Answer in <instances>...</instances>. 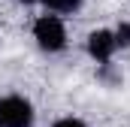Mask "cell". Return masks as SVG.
Segmentation results:
<instances>
[{
  "mask_svg": "<svg viewBox=\"0 0 130 127\" xmlns=\"http://www.w3.org/2000/svg\"><path fill=\"white\" fill-rule=\"evenodd\" d=\"M21 3H36V0H21Z\"/></svg>",
  "mask_w": 130,
  "mask_h": 127,
  "instance_id": "8",
  "label": "cell"
},
{
  "mask_svg": "<svg viewBox=\"0 0 130 127\" xmlns=\"http://www.w3.org/2000/svg\"><path fill=\"white\" fill-rule=\"evenodd\" d=\"M0 127H33V106L24 97H0Z\"/></svg>",
  "mask_w": 130,
  "mask_h": 127,
  "instance_id": "2",
  "label": "cell"
},
{
  "mask_svg": "<svg viewBox=\"0 0 130 127\" xmlns=\"http://www.w3.org/2000/svg\"><path fill=\"white\" fill-rule=\"evenodd\" d=\"M115 42H118L121 49H127V45H130V21H121V24H118V30H115Z\"/></svg>",
  "mask_w": 130,
  "mask_h": 127,
  "instance_id": "6",
  "label": "cell"
},
{
  "mask_svg": "<svg viewBox=\"0 0 130 127\" xmlns=\"http://www.w3.org/2000/svg\"><path fill=\"white\" fill-rule=\"evenodd\" d=\"M33 36H36L39 49H45V52H61L67 45V30L58 15H42L33 24Z\"/></svg>",
  "mask_w": 130,
  "mask_h": 127,
  "instance_id": "1",
  "label": "cell"
},
{
  "mask_svg": "<svg viewBox=\"0 0 130 127\" xmlns=\"http://www.w3.org/2000/svg\"><path fill=\"white\" fill-rule=\"evenodd\" d=\"M55 127H85L79 118H61V121H55Z\"/></svg>",
  "mask_w": 130,
  "mask_h": 127,
  "instance_id": "7",
  "label": "cell"
},
{
  "mask_svg": "<svg viewBox=\"0 0 130 127\" xmlns=\"http://www.w3.org/2000/svg\"><path fill=\"white\" fill-rule=\"evenodd\" d=\"M115 49H118L115 33H109V30H94L91 36H88V55H91L94 61H100V64L109 61Z\"/></svg>",
  "mask_w": 130,
  "mask_h": 127,
  "instance_id": "3",
  "label": "cell"
},
{
  "mask_svg": "<svg viewBox=\"0 0 130 127\" xmlns=\"http://www.w3.org/2000/svg\"><path fill=\"white\" fill-rule=\"evenodd\" d=\"M97 79H100V82H106V85H112V88H115V85H121V73H115V67H112L109 61H103V64H100Z\"/></svg>",
  "mask_w": 130,
  "mask_h": 127,
  "instance_id": "4",
  "label": "cell"
},
{
  "mask_svg": "<svg viewBox=\"0 0 130 127\" xmlns=\"http://www.w3.org/2000/svg\"><path fill=\"white\" fill-rule=\"evenodd\" d=\"M52 12H76L79 6H82V0H48L45 3Z\"/></svg>",
  "mask_w": 130,
  "mask_h": 127,
  "instance_id": "5",
  "label": "cell"
}]
</instances>
